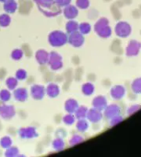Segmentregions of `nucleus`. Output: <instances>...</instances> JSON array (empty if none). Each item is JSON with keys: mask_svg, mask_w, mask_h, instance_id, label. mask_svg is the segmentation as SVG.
Listing matches in <instances>:
<instances>
[{"mask_svg": "<svg viewBox=\"0 0 141 157\" xmlns=\"http://www.w3.org/2000/svg\"><path fill=\"white\" fill-rule=\"evenodd\" d=\"M141 50V43L136 40H131L125 47V55L129 57L135 56Z\"/></svg>", "mask_w": 141, "mask_h": 157, "instance_id": "obj_6", "label": "nucleus"}, {"mask_svg": "<svg viewBox=\"0 0 141 157\" xmlns=\"http://www.w3.org/2000/svg\"><path fill=\"white\" fill-rule=\"evenodd\" d=\"M31 95L34 100H42L45 95V87L40 84H34L31 87Z\"/></svg>", "mask_w": 141, "mask_h": 157, "instance_id": "obj_12", "label": "nucleus"}, {"mask_svg": "<svg viewBox=\"0 0 141 157\" xmlns=\"http://www.w3.org/2000/svg\"><path fill=\"white\" fill-rule=\"evenodd\" d=\"M11 98V93L9 90L3 89L0 91V101L3 103H7L10 100Z\"/></svg>", "mask_w": 141, "mask_h": 157, "instance_id": "obj_33", "label": "nucleus"}, {"mask_svg": "<svg viewBox=\"0 0 141 157\" xmlns=\"http://www.w3.org/2000/svg\"><path fill=\"white\" fill-rule=\"evenodd\" d=\"M6 85H7L9 90L14 91L18 86V80L14 77H9L6 81Z\"/></svg>", "mask_w": 141, "mask_h": 157, "instance_id": "obj_30", "label": "nucleus"}, {"mask_svg": "<svg viewBox=\"0 0 141 157\" xmlns=\"http://www.w3.org/2000/svg\"><path fill=\"white\" fill-rule=\"evenodd\" d=\"M126 94V90L123 85H114L110 90V95L113 100H122Z\"/></svg>", "mask_w": 141, "mask_h": 157, "instance_id": "obj_10", "label": "nucleus"}, {"mask_svg": "<svg viewBox=\"0 0 141 157\" xmlns=\"http://www.w3.org/2000/svg\"><path fill=\"white\" fill-rule=\"evenodd\" d=\"M27 71L24 69H18L15 74V78L18 81H24L27 78Z\"/></svg>", "mask_w": 141, "mask_h": 157, "instance_id": "obj_38", "label": "nucleus"}, {"mask_svg": "<svg viewBox=\"0 0 141 157\" xmlns=\"http://www.w3.org/2000/svg\"><path fill=\"white\" fill-rule=\"evenodd\" d=\"M90 128V122L88 121L87 118H82V119H78L76 123V129L80 133H85L89 130Z\"/></svg>", "mask_w": 141, "mask_h": 157, "instance_id": "obj_20", "label": "nucleus"}, {"mask_svg": "<svg viewBox=\"0 0 141 157\" xmlns=\"http://www.w3.org/2000/svg\"><path fill=\"white\" fill-rule=\"evenodd\" d=\"M16 115V110L13 105H0V117L3 119H10Z\"/></svg>", "mask_w": 141, "mask_h": 157, "instance_id": "obj_11", "label": "nucleus"}, {"mask_svg": "<svg viewBox=\"0 0 141 157\" xmlns=\"http://www.w3.org/2000/svg\"><path fill=\"white\" fill-rule=\"evenodd\" d=\"M88 107L85 105H79V107L77 108V110L75 111L74 115L76 117L77 119H82V118H86L87 114H88Z\"/></svg>", "mask_w": 141, "mask_h": 157, "instance_id": "obj_25", "label": "nucleus"}, {"mask_svg": "<svg viewBox=\"0 0 141 157\" xmlns=\"http://www.w3.org/2000/svg\"><path fill=\"white\" fill-rule=\"evenodd\" d=\"M71 3V0H54V4L58 8H65Z\"/></svg>", "mask_w": 141, "mask_h": 157, "instance_id": "obj_39", "label": "nucleus"}, {"mask_svg": "<svg viewBox=\"0 0 141 157\" xmlns=\"http://www.w3.org/2000/svg\"><path fill=\"white\" fill-rule=\"evenodd\" d=\"M121 112H122V109H121V106L119 105H117V104H110L103 110V117L110 119V118H112L113 117L121 115Z\"/></svg>", "mask_w": 141, "mask_h": 157, "instance_id": "obj_7", "label": "nucleus"}, {"mask_svg": "<svg viewBox=\"0 0 141 157\" xmlns=\"http://www.w3.org/2000/svg\"><path fill=\"white\" fill-rule=\"evenodd\" d=\"M79 32L83 35L89 34L91 32V24L89 22H81V23H80L79 24Z\"/></svg>", "mask_w": 141, "mask_h": 157, "instance_id": "obj_28", "label": "nucleus"}, {"mask_svg": "<svg viewBox=\"0 0 141 157\" xmlns=\"http://www.w3.org/2000/svg\"><path fill=\"white\" fill-rule=\"evenodd\" d=\"M90 5V0H76V7L79 10H88Z\"/></svg>", "mask_w": 141, "mask_h": 157, "instance_id": "obj_35", "label": "nucleus"}, {"mask_svg": "<svg viewBox=\"0 0 141 157\" xmlns=\"http://www.w3.org/2000/svg\"><path fill=\"white\" fill-rule=\"evenodd\" d=\"M60 94V88L56 83H49L45 88V94H47L50 98H55Z\"/></svg>", "mask_w": 141, "mask_h": 157, "instance_id": "obj_16", "label": "nucleus"}, {"mask_svg": "<svg viewBox=\"0 0 141 157\" xmlns=\"http://www.w3.org/2000/svg\"><path fill=\"white\" fill-rule=\"evenodd\" d=\"M79 102L73 98H69L65 101V110L66 113L69 114H74L77 108L79 107Z\"/></svg>", "mask_w": 141, "mask_h": 157, "instance_id": "obj_17", "label": "nucleus"}, {"mask_svg": "<svg viewBox=\"0 0 141 157\" xmlns=\"http://www.w3.org/2000/svg\"><path fill=\"white\" fill-rule=\"evenodd\" d=\"M35 58L40 65H45L49 59V53L44 49H39L35 54Z\"/></svg>", "mask_w": 141, "mask_h": 157, "instance_id": "obj_18", "label": "nucleus"}, {"mask_svg": "<svg viewBox=\"0 0 141 157\" xmlns=\"http://www.w3.org/2000/svg\"><path fill=\"white\" fill-rule=\"evenodd\" d=\"M79 22H77L75 20H69L66 24H65V31H66V33L69 34V33H75L77 31H79Z\"/></svg>", "mask_w": 141, "mask_h": 157, "instance_id": "obj_21", "label": "nucleus"}, {"mask_svg": "<svg viewBox=\"0 0 141 157\" xmlns=\"http://www.w3.org/2000/svg\"><path fill=\"white\" fill-rule=\"evenodd\" d=\"M11 22V18L9 16V14L8 13H4L0 15V26L1 27H8L9 26Z\"/></svg>", "mask_w": 141, "mask_h": 157, "instance_id": "obj_31", "label": "nucleus"}, {"mask_svg": "<svg viewBox=\"0 0 141 157\" xmlns=\"http://www.w3.org/2000/svg\"><path fill=\"white\" fill-rule=\"evenodd\" d=\"M131 90L135 94H141V77L135 78L132 82Z\"/></svg>", "mask_w": 141, "mask_h": 157, "instance_id": "obj_26", "label": "nucleus"}, {"mask_svg": "<svg viewBox=\"0 0 141 157\" xmlns=\"http://www.w3.org/2000/svg\"><path fill=\"white\" fill-rule=\"evenodd\" d=\"M86 118L88 119V121L90 123H92V124H98L100 123L102 118H103V113L102 111H100V110H97L95 108H91L88 110V114H87V117Z\"/></svg>", "mask_w": 141, "mask_h": 157, "instance_id": "obj_8", "label": "nucleus"}, {"mask_svg": "<svg viewBox=\"0 0 141 157\" xmlns=\"http://www.w3.org/2000/svg\"><path fill=\"white\" fill-rule=\"evenodd\" d=\"M13 96L16 101L25 102V101H27V99L29 97V93H28L27 89H25V88H16L14 90Z\"/></svg>", "mask_w": 141, "mask_h": 157, "instance_id": "obj_15", "label": "nucleus"}, {"mask_svg": "<svg viewBox=\"0 0 141 157\" xmlns=\"http://www.w3.org/2000/svg\"><path fill=\"white\" fill-rule=\"evenodd\" d=\"M13 144V140L9 136H5L0 139V147L3 149H8L11 147Z\"/></svg>", "mask_w": 141, "mask_h": 157, "instance_id": "obj_29", "label": "nucleus"}, {"mask_svg": "<svg viewBox=\"0 0 141 157\" xmlns=\"http://www.w3.org/2000/svg\"><path fill=\"white\" fill-rule=\"evenodd\" d=\"M67 43L70 45H72L73 47H80L85 43L84 35L81 34L79 31L72 33H69L67 36Z\"/></svg>", "mask_w": 141, "mask_h": 157, "instance_id": "obj_5", "label": "nucleus"}, {"mask_svg": "<svg viewBox=\"0 0 141 157\" xmlns=\"http://www.w3.org/2000/svg\"><path fill=\"white\" fill-rule=\"evenodd\" d=\"M107 105H108V101H107L106 97L103 95H98V96L94 97L92 100V106H93V108H95L97 110L103 111Z\"/></svg>", "mask_w": 141, "mask_h": 157, "instance_id": "obj_14", "label": "nucleus"}, {"mask_svg": "<svg viewBox=\"0 0 141 157\" xmlns=\"http://www.w3.org/2000/svg\"><path fill=\"white\" fill-rule=\"evenodd\" d=\"M81 92L86 96H91L95 92V86L91 82H86L81 86Z\"/></svg>", "mask_w": 141, "mask_h": 157, "instance_id": "obj_22", "label": "nucleus"}, {"mask_svg": "<svg viewBox=\"0 0 141 157\" xmlns=\"http://www.w3.org/2000/svg\"><path fill=\"white\" fill-rule=\"evenodd\" d=\"M52 146L53 148L57 151H63L65 147V142L63 138H60V137H57L55 138L53 142H52Z\"/></svg>", "mask_w": 141, "mask_h": 157, "instance_id": "obj_24", "label": "nucleus"}, {"mask_svg": "<svg viewBox=\"0 0 141 157\" xmlns=\"http://www.w3.org/2000/svg\"><path fill=\"white\" fill-rule=\"evenodd\" d=\"M114 33L120 38H127L132 33V27L126 21H118L114 27Z\"/></svg>", "mask_w": 141, "mask_h": 157, "instance_id": "obj_3", "label": "nucleus"}, {"mask_svg": "<svg viewBox=\"0 0 141 157\" xmlns=\"http://www.w3.org/2000/svg\"><path fill=\"white\" fill-rule=\"evenodd\" d=\"M63 14H64L65 18L67 19L68 21L69 20H75L79 15V9L74 5L69 4L64 8Z\"/></svg>", "mask_w": 141, "mask_h": 157, "instance_id": "obj_13", "label": "nucleus"}, {"mask_svg": "<svg viewBox=\"0 0 141 157\" xmlns=\"http://www.w3.org/2000/svg\"><path fill=\"white\" fill-rule=\"evenodd\" d=\"M47 64L52 70H59L63 67V57L57 52L49 53V59Z\"/></svg>", "mask_w": 141, "mask_h": 157, "instance_id": "obj_4", "label": "nucleus"}, {"mask_svg": "<svg viewBox=\"0 0 141 157\" xmlns=\"http://www.w3.org/2000/svg\"><path fill=\"white\" fill-rule=\"evenodd\" d=\"M16 157H26V156H25V155H23V154H20V153H19Z\"/></svg>", "mask_w": 141, "mask_h": 157, "instance_id": "obj_40", "label": "nucleus"}, {"mask_svg": "<svg viewBox=\"0 0 141 157\" xmlns=\"http://www.w3.org/2000/svg\"><path fill=\"white\" fill-rule=\"evenodd\" d=\"M11 57H12V59H14L16 61L20 60L23 57V51L20 48L14 49L11 53Z\"/></svg>", "mask_w": 141, "mask_h": 157, "instance_id": "obj_37", "label": "nucleus"}, {"mask_svg": "<svg viewBox=\"0 0 141 157\" xmlns=\"http://www.w3.org/2000/svg\"><path fill=\"white\" fill-rule=\"evenodd\" d=\"M19 153H20V150L17 147L11 146V147L6 149L5 157H16Z\"/></svg>", "mask_w": 141, "mask_h": 157, "instance_id": "obj_34", "label": "nucleus"}, {"mask_svg": "<svg viewBox=\"0 0 141 157\" xmlns=\"http://www.w3.org/2000/svg\"><path fill=\"white\" fill-rule=\"evenodd\" d=\"M6 1V0H0V2H2V3H4Z\"/></svg>", "mask_w": 141, "mask_h": 157, "instance_id": "obj_41", "label": "nucleus"}, {"mask_svg": "<svg viewBox=\"0 0 141 157\" xmlns=\"http://www.w3.org/2000/svg\"><path fill=\"white\" fill-rule=\"evenodd\" d=\"M76 117H75V115L74 114H69V113H67L66 115H65L64 117H63V122H64V124L65 125H66V126H72V125H74L75 123H76Z\"/></svg>", "mask_w": 141, "mask_h": 157, "instance_id": "obj_27", "label": "nucleus"}, {"mask_svg": "<svg viewBox=\"0 0 141 157\" xmlns=\"http://www.w3.org/2000/svg\"><path fill=\"white\" fill-rule=\"evenodd\" d=\"M139 110H141V105L139 104H133L131 105H129L127 108H126V115L128 117L135 114L136 112H138Z\"/></svg>", "mask_w": 141, "mask_h": 157, "instance_id": "obj_32", "label": "nucleus"}, {"mask_svg": "<svg viewBox=\"0 0 141 157\" xmlns=\"http://www.w3.org/2000/svg\"><path fill=\"white\" fill-rule=\"evenodd\" d=\"M84 140H85V139H84V137H83L81 134L76 133V134H73V135L71 136V138L69 139L68 143H69L70 146H77V145L82 143V142L84 141Z\"/></svg>", "mask_w": 141, "mask_h": 157, "instance_id": "obj_23", "label": "nucleus"}, {"mask_svg": "<svg viewBox=\"0 0 141 157\" xmlns=\"http://www.w3.org/2000/svg\"><path fill=\"white\" fill-rule=\"evenodd\" d=\"M94 31L99 37L103 39L109 38L113 33V30L109 24V20L106 18H100L95 22Z\"/></svg>", "mask_w": 141, "mask_h": 157, "instance_id": "obj_1", "label": "nucleus"}, {"mask_svg": "<svg viewBox=\"0 0 141 157\" xmlns=\"http://www.w3.org/2000/svg\"><path fill=\"white\" fill-rule=\"evenodd\" d=\"M67 36L68 35L65 33L56 30L50 33L48 36V42L54 47H61L67 43Z\"/></svg>", "mask_w": 141, "mask_h": 157, "instance_id": "obj_2", "label": "nucleus"}, {"mask_svg": "<svg viewBox=\"0 0 141 157\" xmlns=\"http://www.w3.org/2000/svg\"><path fill=\"white\" fill-rule=\"evenodd\" d=\"M18 10V3L16 0H6L4 2V10L8 14H13Z\"/></svg>", "mask_w": 141, "mask_h": 157, "instance_id": "obj_19", "label": "nucleus"}, {"mask_svg": "<svg viewBox=\"0 0 141 157\" xmlns=\"http://www.w3.org/2000/svg\"><path fill=\"white\" fill-rule=\"evenodd\" d=\"M19 136L21 139H34L38 137V132L37 129L34 127H26V128H21L18 131Z\"/></svg>", "mask_w": 141, "mask_h": 157, "instance_id": "obj_9", "label": "nucleus"}, {"mask_svg": "<svg viewBox=\"0 0 141 157\" xmlns=\"http://www.w3.org/2000/svg\"><path fill=\"white\" fill-rule=\"evenodd\" d=\"M123 121H124V117L121 115H119V116L113 117H112V118L109 119V126L110 127H114V126L119 125Z\"/></svg>", "mask_w": 141, "mask_h": 157, "instance_id": "obj_36", "label": "nucleus"}]
</instances>
